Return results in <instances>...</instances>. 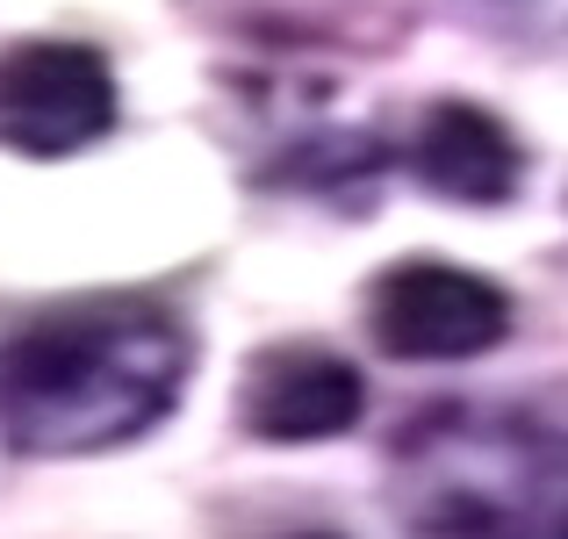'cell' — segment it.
<instances>
[{
    "mask_svg": "<svg viewBox=\"0 0 568 539\" xmlns=\"http://www.w3.org/2000/svg\"><path fill=\"white\" fill-rule=\"evenodd\" d=\"M194 346L152 295H80L0 346V439L37 460L130 446L181 403Z\"/></svg>",
    "mask_w": 568,
    "mask_h": 539,
    "instance_id": "6da1fadb",
    "label": "cell"
},
{
    "mask_svg": "<svg viewBox=\"0 0 568 539\" xmlns=\"http://www.w3.org/2000/svg\"><path fill=\"white\" fill-rule=\"evenodd\" d=\"M540 446L518 425L439 410L396 446L388 504L403 539H532L540 511Z\"/></svg>",
    "mask_w": 568,
    "mask_h": 539,
    "instance_id": "7a4b0ae2",
    "label": "cell"
},
{
    "mask_svg": "<svg viewBox=\"0 0 568 539\" xmlns=\"http://www.w3.org/2000/svg\"><path fill=\"white\" fill-rule=\"evenodd\" d=\"M115 130V72L87 43L29 37L0 51V152L72 159Z\"/></svg>",
    "mask_w": 568,
    "mask_h": 539,
    "instance_id": "3957f363",
    "label": "cell"
},
{
    "mask_svg": "<svg viewBox=\"0 0 568 539\" xmlns=\"http://www.w3.org/2000/svg\"><path fill=\"white\" fill-rule=\"evenodd\" d=\"M367 332L388 359H475L504 346L511 295L446 260H403L367 288Z\"/></svg>",
    "mask_w": 568,
    "mask_h": 539,
    "instance_id": "277c9868",
    "label": "cell"
},
{
    "mask_svg": "<svg viewBox=\"0 0 568 539\" xmlns=\"http://www.w3.org/2000/svg\"><path fill=\"white\" fill-rule=\"evenodd\" d=\"M361 367L332 346H266L237 382V417L252 439L310 446L361 425Z\"/></svg>",
    "mask_w": 568,
    "mask_h": 539,
    "instance_id": "5b68a950",
    "label": "cell"
},
{
    "mask_svg": "<svg viewBox=\"0 0 568 539\" xmlns=\"http://www.w3.org/2000/svg\"><path fill=\"white\" fill-rule=\"evenodd\" d=\"M410 173H417V187H432L439 202L489 209V202H511L518 194L526 152H518V138L489 109H475V101H439V109H425L417 130H410Z\"/></svg>",
    "mask_w": 568,
    "mask_h": 539,
    "instance_id": "8992f818",
    "label": "cell"
},
{
    "mask_svg": "<svg viewBox=\"0 0 568 539\" xmlns=\"http://www.w3.org/2000/svg\"><path fill=\"white\" fill-rule=\"evenodd\" d=\"M295 539H332V532H295Z\"/></svg>",
    "mask_w": 568,
    "mask_h": 539,
    "instance_id": "52a82bcc",
    "label": "cell"
},
{
    "mask_svg": "<svg viewBox=\"0 0 568 539\" xmlns=\"http://www.w3.org/2000/svg\"><path fill=\"white\" fill-rule=\"evenodd\" d=\"M561 539H568V518H561Z\"/></svg>",
    "mask_w": 568,
    "mask_h": 539,
    "instance_id": "ba28073f",
    "label": "cell"
}]
</instances>
